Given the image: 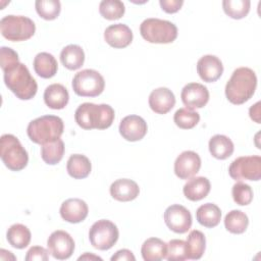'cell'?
I'll return each instance as SVG.
<instances>
[{
	"mask_svg": "<svg viewBox=\"0 0 261 261\" xmlns=\"http://www.w3.org/2000/svg\"><path fill=\"white\" fill-rule=\"evenodd\" d=\"M257 87V76L255 71L249 67H239L233 70L225 86V96L227 100L241 105L252 98Z\"/></svg>",
	"mask_w": 261,
	"mask_h": 261,
	"instance_id": "6da1fadb",
	"label": "cell"
},
{
	"mask_svg": "<svg viewBox=\"0 0 261 261\" xmlns=\"http://www.w3.org/2000/svg\"><path fill=\"white\" fill-rule=\"evenodd\" d=\"M114 115L113 108L108 104L97 105L86 102L76 108L74 119L84 129H105L112 124Z\"/></svg>",
	"mask_w": 261,
	"mask_h": 261,
	"instance_id": "7a4b0ae2",
	"label": "cell"
},
{
	"mask_svg": "<svg viewBox=\"0 0 261 261\" xmlns=\"http://www.w3.org/2000/svg\"><path fill=\"white\" fill-rule=\"evenodd\" d=\"M3 72L6 87L18 99L30 100L35 97L37 94L38 85L24 64L19 62Z\"/></svg>",
	"mask_w": 261,
	"mask_h": 261,
	"instance_id": "3957f363",
	"label": "cell"
},
{
	"mask_svg": "<svg viewBox=\"0 0 261 261\" xmlns=\"http://www.w3.org/2000/svg\"><path fill=\"white\" fill-rule=\"evenodd\" d=\"M64 124L56 115H43L32 120L27 128L30 140L36 144L44 145L60 139Z\"/></svg>",
	"mask_w": 261,
	"mask_h": 261,
	"instance_id": "277c9868",
	"label": "cell"
},
{
	"mask_svg": "<svg viewBox=\"0 0 261 261\" xmlns=\"http://www.w3.org/2000/svg\"><path fill=\"white\" fill-rule=\"evenodd\" d=\"M144 40L154 44L172 43L177 38V28L174 23L160 18H147L140 25Z\"/></svg>",
	"mask_w": 261,
	"mask_h": 261,
	"instance_id": "5b68a950",
	"label": "cell"
},
{
	"mask_svg": "<svg viewBox=\"0 0 261 261\" xmlns=\"http://www.w3.org/2000/svg\"><path fill=\"white\" fill-rule=\"evenodd\" d=\"M0 156L5 166L12 171L23 169L29 162L27 150L19 140L10 134H5L0 140Z\"/></svg>",
	"mask_w": 261,
	"mask_h": 261,
	"instance_id": "8992f818",
	"label": "cell"
},
{
	"mask_svg": "<svg viewBox=\"0 0 261 261\" xmlns=\"http://www.w3.org/2000/svg\"><path fill=\"white\" fill-rule=\"evenodd\" d=\"M2 36L8 41L21 42L32 38L36 32L35 22L22 15H6L0 20Z\"/></svg>",
	"mask_w": 261,
	"mask_h": 261,
	"instance_id": "52a82bcc",
	"label": "cell"
},
{
	"mask_svg": "<svg viewBox=\"0 0 261 261\" xmlns=\"http://www.w3.org/2000/svg\"><path fill=\"white\" fill-rule=\"evenodd\" d=\"M104 77L95 69L79 71L72 80L73 92L81 97H97L104 91Z\"/></svg>",
	"mask_w": 261,
	"mask_h": 261,
	"instance_id": "ba28073f",
	"label": "cell"
},
{
	"mask_svg": "<svg viewBox=\"0 0 261 261\" xmlns=\"http://www.w3.org/2000/svg\"><path fill=\"white\" fill-rule=\"evenodd\" d=\"M119 231L117 226L110 220L100 219L96 221L89 230L91 245L98 250L105 251L111 249L117 242Z\"/></svg>",
	"mask_w": 261,
	"mask_h": 261,
	"instance_id": "9c48e42d",
	"label": "cell"
},
{
	"mask_svg": "<svg viewBox=\"0 0 261 261\" xmlns=\"http://www.w3.org/2000/svg\"><path fill=\"white\" fill-rule=\"evenodd\" d=\"M228 173L234 180H259L261 178V157L241 156L228 167Z\"/></svg>",
	"mask_w": 261,
	"mask_h": 261,
	"instance_id": "30bf717a",
	"label": "cell"
},
{
	"mask_svg": "<svg viewBox=\"0 0 261 261\" xmlns=\"http://www.w3.org/2000/svg\"><path fill=\"white\" fill-rule=\"evenodd\" d=\"M49 253L58 260L68 259L74 251V241L71 236L64 230L53 231L47 240Z\"/></svg>",
	"mask_w": 261,
	"mask_h": 261,
	"instance_id": "8fae6325",
	"label": "cell"
},
{
	"mask_svg": "<svg viewBox=\"0 0 261 261\" xmlns=\"http://www.w3.org/2000/svg\"><path fill=\"white\" fill-rule=\"evenodd\" d=\"M164 221L170 230L176 233H186L192 226V215L182 205L173 204L166 208Z\"/></svg>",
	"mask_w": 261,
	"mask_h": 261,
	"instance_id": "7c38bea8",
	"label": "cell"
},
{
	"mask_svg": "<svg viewBox=\"0 0 261 261\" xmlns=\"http://www.w3.org/2000/svg\"><path fill=\"white\" fill-rule=\"evenodd\" d=\"M180 98L185 106L191 110L202 108L209 101V91L202 84L190 83L182 88Z\"/></svg>",
	"mask_w": 261,
	"mask_h": 261,
	"instance_id": "4fadbf2b",
	"label": "cell"
},
{
	"mask_svg": "<svg viewBox=\"0 0 261 261\" xmlns=\"http://www.w3.org/2000/svg\"><path fill=\"white\" fill-rule=\"evenodd\" d=\"M201 167V158L194 151H184L174 161V173L180 179H189L197 174Z\"/></svg>",
	"mask_w": 261,
	"mask_h": 261,
	"instance_id": "5bb4252c",
	"label": "cell"
},
{
	"mask_svg": "<svg viewBox=\"0 0 261 261\" xmlns=\"http://www.w3.org/2000/svg\"><path fill=\"white\" fill-rule=\"evenodd\" d=\"M147 123L139 115H127L119 123V133L122 138L129 142L142 140L147 134Z\"/></svg>",
	"mask_w": 261,
	"mask_h": 261,
	"instance_id": "9a60e30c",
	"label": "cell"
},
{
	"mask_svg": "<svg viewBox=\"0 0 261 261\" xmlns=\"http://www.w3.org/2000/svg\"><path fill=\"white\" fill-rule=\"evenodd\" d=\"M197 72L206 83L216 82L223 72L221 60L215 55H204L197 62Z\"/></svg>",
	"mask_w": 261,
	"mask_h": 261,
	"instance_id": "2e32d148",
	"label": "cell"
},
{
	"mask_svg": "<svg viewBox=\"0 0 261 261\" xmlns=\"http://www.w3.org/2000/svg\"><path fill=\"white\" fill-rule=\"evenodd\" d=\"M59 212L63 220L70 223H79L86 219L89 208L84 200L79 198H70L61 204Z\"/></svg>",
	"mask_w": 261,
	"mask_h": 261,
	"instance_id": "e0dca14e",
	"label": "cell"
},
{
	"mask_svg": "<svg viewBox=\"0 0 261 261\" xmlns=\"http://www.w3.org/2000/svg\"><path fill=\"white\" fill-rule=\"evenodd\" d=\"M104 39L113 48H125L133 41V32L124 23L111 24L104 31Z\"/></svg>",
	"mask_w": 261,
	"mask_h": 261,
	"instance_id": "ac0fdd59",
	"label": "cell"
},
{
	"mask_svg": "<svg viewBox=\"0 0 261 261\" xmlns=\"http://www.w3.org/2000/svg\"><path fill=\"white\" fill-rule=\"evenodd\" d=\"M174 105V94L168 88H157L153 90L149 96V106L155 113L165 114L169 112Z\"/></svg>",
	"mask_w": 261,
	"mask_h": 261,
	"instance_id": "d6986e66",
	"label": "cell"
},
{
	"mask_svg": "<svg viewBox=\"0 0 261 261\" xmlns=\"http://www.w3.org/2000/svg\"><path fill=\"white\" fill-rule=\"evenodd\" d=\"M140 193L138 184L128 178H120L110 186V195L113 199L120 202H128L135 200Z\"/></svg>",
	"mask_w": 261,
	"mask_h": 261,
	"instance_id": "ffe728a7",
	"label": "cell"
},
{
	"mask_svg": "<svg viewBox=\"0 0 261 261\" xmlns=\"http://www.w3.org/2000/svg\"><path fill=\"white\" fill-rule=\"evenodd\" d=\"M68 100V91L61 84H52L45 89L44 102L51 109H63L67 105Z\"/></svg>",
	"mask_w": 261,
	"mask_h": 261,
	"instance_id": "44dd1931",
	"label": "cell"
},
{
	"mask_svg": "<svg viewBox=\"0 0 261 261\" xmlns=\"http://www.w3.org/2000/svg\"><path fill=\"white\" fill-rule=\"evenodd\" d=\"M211 189L210 181L207 177L196 176L190 177L185 184L182 192L187 199L190 201H200L207 197Z\"/></svg>",
	"mask_w": 261,
	"mask_h": 261,
	"instance_id": "7402d4cb",
	"label": "cell"
},
{
	"mask_svg": "<svg viewBox=\"0 0 261 261\" xmlns=\"http://www.w3.org/2000/svg\"><path fill=\"white\" fill-rule=\"evenodd\" d=\"M33 65L36 73L43 79L53 77L58 69L55 57L48 52L38 53L34 59Z\"/></svg>",
	"mask_w": 261,
	"mask_h": 261,
	"instance_id": "603a6c76",
	"label": "cell"
},
{
	"mask_svg": "<svg viewBox=\"0 0 261 261\" xmlns=\"http://www.w3.org/2000/svg\"><path fill=\"white\" fill-rule=\"evenodd\" d=\"M167 244L158 238L146 240L141 248L142 257L145 261H159L166 257Z\"/></svg>",
	"mask_w": 261,
	"mask_h": 261,
	"instance_id": "cb8c5ba5",
	"label": "cell"
},
{
	"mask_svg": "<svg viewBox=\"0 0 261 261\" xmlns=\"http://www.w3.org/2000/svg\"><path fill=\"white\" fill-rule=\"evenodd\" d=\"M60 61L69 70L81 68L85 61V53L81 46L70 44L65 46L60 53Z\"/></svg>",
	"mask_w": 261,
	"mask_h": 261,
	"instance_id": "d4e9b609",
	"label": "cell"
},
{
	"mask_svg": "<svg viewBox=\"0 0 261 261\" xmlns=\"http://www.w3.org/2000/svg\"><path fill=\"white\" fill-rule=\"evenodd\" d=\"M196 218L201 225L212 228L219 224L221 220V210L213 203H206L197 209Z\"/></svg>",
	"mask_w": 261,
	"mask_h": 261,
	"instance_id": "484cf974",
	"label": "cell"
},
{
	"mask_svg": "<svg viewBox=\"0 0 261 261\" xmlns=\"http://www.w3.org/2000/svg\"><path fill=\"white\" fill-rule=\"evenodd\" d=\"M209 151L211 155L219 160H224L231 156L234 147L231 140L224 135H215L209 140Z\"/></svg>",
	"mask_w": 261,
	"mask_h": 261,
	"instance_id": "4316f807",
	"label": "cell"
},
{
	"mask_svg": "<svg viewBox=\"0 0 261 261\" xmlns=\"http://www.w3.org/2000/svg\"><path fill=\"white\" fill-rule=\"evenodd\" d=\"M66 169L71 177L82 179L86 178L90 174L92 164L87 156L82 154H73L67 160Z\"/></svg>",
	"mask_w": 261,
	"mask_h": 261,
	"instance_id": "83f0119b",
	"label": "cell"
},
{
	"mask_svg": "<svg viewBox=\"0 0 261 261\" xmlns=\"http://www.w3.org/2000/svg\"><path fill=\"white\" fill-rule=\"evenodd\" d=\"M6 238L8 243L16 249H24L25 247L29 246L31 242V231L28 228V226L20 224V223H15L12 224L6 233Z\"/></svg>",
	"mask_w": 261,
	"mask_h": 261,
	"instance_id": "f1b7e54d",
	"label": "cell"
},
{
	"mask_svg": "<svg viewBox=\"0 0 261 261\" xmlns=\"http://www.w3.org/2000/svg\"><path fill=\"white\" fill-rule=\"evenodd\" d=\"M187 257L188 259H200L206 248V239L202 231L194 229L190 231L187 238Z\"/></svg>",
	"mask_w": 261,
	"mask_h": 261,
	"instance_id": "f546056e",
	"label": "cell"
},
{
	"mask_svg": "<svg viewBox=\"0 0 261 261\" xmlns=\"http://www.w3.org/2000/svg\"><path fill=\"white\" fill-rule=\"evenodd\" d=\"M64 154V143L61 139L47 143L41 147V157L45 163L55 165L61 161Z\"/></svg>",
	"mask_w": 261,
	"mask_h": 261,
	"instance_id": "4dcf8cb0",
	"label": "cell"
},
{
	"mask_svg": "<svg viewBox=\"0 0 261 261\" xmlns=\"http://www.w3.org/2000/svg\"><path fill=\"white\" fill-rule=\"evenodd\" d=\"M248 224L249 218L241 210H231L224 217V226L231 233L241 234L245 232Z\"/></svg>",
	"mask_w": 261,
	"mask_h": 261,
	"instance_id": "1f68e13d",
	"label": "cell"
},
{
	"mask_svg": "<svg viewBox=\"0 0 261 261\" xmlns=\"http://www.w3.org/2000/svg\"><path fill=\"white\" fill-rule=\"evenodd\" d=\"M251 2L249 0H224L222 7L226 15L233 19H241L248 15Z\"/></svg>",
	"mask_w": 261,
	"mask_h": 261,
	"instance_id": "d6a6232c",
	"label": "cell"
},
{
	"mask_svg": "<svg viewBox=\"0 0 261 261\" xmlns=\"http://www.w3.org/2000/svg\"><path fill=\"white\" fill-rule=\"evenodd\" d=\"M200 120V114L197 111L189 108H179L173 115L174 123L182 129H191L198 124Z\"/></svg>",
	"mask_w": 261,
	"mask_h": 261,
	"instance_id": "836d02e7",
	"label": "cell"
},
{
	"mask_svg": "<svg viewBox=\"0 0 261 261\" xmlns=\"http://www.w3.org/2000/svg\"><path fill=\"white\" fill-rule=\"evenodd\" d=\"M99 11L104 18L115 20L123 16L125 7L119 0H103L99 4Z\"/></svg>",
	"mask_w": 261,
	"mask_h": 261,
	"instance_id": "e575fe53",
	"label": "cell"
},
{
	"mask_svg": "<svg viewBox=\"0 0 261 261\" xmlns=\"http://www.w3.org/2000/svg\"><path fill=\"white\" fill-rule=\"evenodd\" d=\"M35 7L37 13L46 20L57 18L61 10V5L58 0H37Z\"/></svg>",
	"mask_w": 261,
	"mask_h": 261,
	"instance_id": "d590c367",
	"label": "cell"
},
{
	"mask_svg": "<svg viewBox=\"0 0 261 261\" xmlns=\"http://www.w3.org/2000/svg\"><path fill=\"white\" fill-rule=\"evenodd\" d=\"M231 195L233 201L241 206L249 205L253 200V191L251 187L242 181H238L232 186Z\"/></svg>",
	"mask_w": 261,
	"mask_h": 261,
	"instance_id": "8d00e7d4",
	"label": "cell"
},
{
	"mask_svg": "<svg viewBox=\"0 0 261 261\" xmlns=\"http://www.w3.org/2000/svg\"><path fill=\"white\" fill-rule=\"evenodd\" d=\"M168 261H182L187 257V243L182 240H171L167 243L166 257Z\"/></svg>",
	"mask_w": 261,
	"mask_h": 261,
	"instance_id": "74e56055",
	"label": "cell"
},
{
	"mask_svg": "<svg viewBox=\"0 0 261 261\" xmlns=\"http://www.w3.org/2000/svg\"><path fill=\"white\" fill-rule=\"evenodd\" d=\"M19 63L18 54L9 47H1L0 48V65L3 71L13 67Z\"/></svg>",
	"mask_w": 261,
	"mask_h": 261,
	"instance_id": "f35d334b",
	"label": "cell"
},
{
	"mask_svg": "<svg viewBox=\"0 0 261 261\" xmlns=\"http://www.w3.org/2000/svg\"><path fill=\"white\" fill-rule=\"evenodd\" d=\"M49 251L41 246L30 248L25 255V261H47L49 259Z\"/></svg>",
	"mask_w": 261,
	"mask_h": 261,
	"instance_id": "ab89813d",
	"label": "cell"
},
{
	"mask_svg": "<svg viewBox=\"0 0 261 261\" xmlns=\"http://www.w3.org/2000/svg\"><path fill=\"white\" fill-rule=\"evenodd\" d=\"M159 4L163 11L166 13H175L177 12L184 4L182 0H160Z\"/></svg>",
	"mask_w": 261,
	"mask_h": 261,
	"instance_id": "60d3db41",
	"label": "cell"
},
{
	"mask_svg": "<svg viewBox=\"0 0 261 261\" xmlns=\"http://www.w3.org/2000/svg\"><path fill=\"white\" fill-rule=\"evenodd\" d=\"M112 261H135L136 257L134 256V254L132 253V251L127 250V249H122V250H118L112 257H111Z\"/></svg>",
	"mask_w": 261,
	"mask_h": 261,
	"instance_id": "b9f144b4",
	"label": "cell"
},
{
	"mask_svg": "<svg viewBox=\"0 0 261 261\" xmlns=\"http://www.w3.org/2000/svg\"><path fill=\"white\" fill-rule=\"evenodd\" d=\"M249 114L252 120L257 123H260V102H257L249 109Z\"/></svg>",
	"mask_w": 261,
	"mask_h": 261,
	"instance_id": "7bdbcfd3",
	"label": "cell"
},
{
	"mask_svg": "<svg viewBox=\"0 0 261 261\" xmlns=\"http://www.w3.org/2000/svg\"><path fill=\"white\" fill-rule=\"evenodd\" d=\"M91 260V259H94V260H102L101 257L99 256H96V255H92V254H89V253H85L83 256H80L79 257V260Z\"/></svg>",
	"mask_w": 261,
	"mask_h": 261,
	"instance_id": "ee69618b",
	"label": "cell"
}]
</instances>
